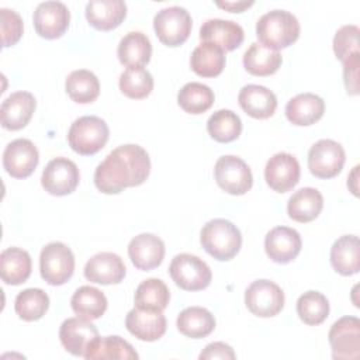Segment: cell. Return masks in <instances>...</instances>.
<instances>
[{
	"mask_svg": "<svg viewBox=\"0 0 360 360\" xmlns=\"http://www.w3.org/2000/svg\"><path fill=\"white\" fill-rule=\"evenodd\" d=\"M256 35L262 45L278 51L294 44L300 37L297 17L285 10H271L263 14L256 24Z\"/></svg>",
	"mask_w": 360,
	"mask_h": 360,
	"instance_id": "cell-2",
	"label": "cell"
},
{
	"mask_svg": "<svg viewBox=\"0 0 360 360\" xmlns=\"http://www.w3.org/2000/svg\"><path fill=\"white\" fill-rule=\"evenodd\" d=\"M169 273L172 280L186 291H198L210 285L212 273L208 264L198 256L180 253L173 257Z\"/></svg>",
	"mask_w": 360,
	"mask_h": 360,
	"instance_id": "cell-5",
	"label": "cell"
},
{
	"mask_svg": "<svg viewBox=\"0 0 360 360\" xmlns=\"http://www.w3.org/2000/svg\"><path fill=\"white\" fill-rule=\"evenodd\" d=\"M177 329L187 338L201 339L208 336L215 328L214 315L202 307H188L177 316Z\"/></svg>",
	"mask_w": 360,
	"mask_h": 360,
	"instance_id": "cell-32",
	"label": "cell"
},
{
	"mask_svg": "<svg viewBox=\"0 0 360 360\" xmlns=\"http://www.w3.org/2000/svg\"><path fill=\"white\" fill-rule=\"evenodd\" d=\"M217 184L232 195H242L250 190L253 176L245 160L235 155L221 156L214 167Z\"/></svg>",
	"mask_w": 360,
	"mask_h": 360,
	"instance_id": "cell-8",
	"label": "cell"
},
{
	"mask_svg": "<svg viewBox=\"0 0 360 360\" xmlns=\"http://www.w3.org/2000/svg\"><path fill=\"white\" fill-rule=\"evenodd\" d=\"M122 259L112 252H101L91 256L84 266V277L90 283L103 285L118 284L125 277Z\"/></svg>",
	"mask_w": 360,
	"mask_h": 360,
	"instance_id": "cell-18",
	"label": "cell"
},
{
	"mask_svg": "<svg viewBox=\"0 0 360 360\" xmlns=\"http://www.w3.org/2000/svg\"><path fill=\"white\" fill-rule=\"evenodd\" d=\"M302 240L300 233L288 226H276L270 229L264 239V250L276 263H290L301 252Z\"/></svg>",
	"mask_w": 360,
	"mask_h": 360,
	"instance_id": "cell-17",
	"label": "cell"
},
{
	"mask_svg": "<svg viewBox=\"0 0 360 360\" xmlns=\"http://www.w3.org/2000/svg\"><path fill=\"white\" fill-rule=\"evenodd\" d=\"M128 255L136 269L149 271L162 263L165 257V243L153 233H139L131 239Z\"/></svg>",
	"mask_w": 360,
	"mask_h": 360,
	"instance_id": "cell-20",
	"label": "cell"
},
{
	"mask_svg": "<svg viewBox=\"0 0 360 360\" xmlns=\"http://www.w3.org/2000/svg\"><path fill=\"white\" fill-rule=\"evenodd\" d=\"M243 28L231 20L210 18L200 28V39L218 45L225 52L236 49L243 42Z\"/></svg>",
	"mask_w": 360,
	"mask_h": 360,
	"instance_id": "cell-21",
	"label": "cell"
},
{
	"mask_svg": "<svg viewBox=\"0 0 360 360\" xmlns=\"http://www.w3.org/2000/svg\"><path fill=\"white\" fill-rule=\"evenodd\" d=\"M39 155L30 139L18 138L11 141L3 152V166L14 179L28 177L37 167Z\"/></svg>",
	"mask_w": 360,
	"mask_h": 360,
	"instance_id": "cell-14",
	"label": "cell"
},
{
	"mask_svg": "<svg viewBox=\"0 0 360 360\" xmlns=\"http://www.w3.org/2000/svg\"><path fill=\"white\" fill-rule=\"evenodd\" d=\"M117 53L124 66L143 68L150 60L152 45L143 32L131 31L121 38Z\"/></svg>",
	"mask_w": 360,
	"mask_h": 360,
	"instance_id": "cell-28",
	"label": "cell"
},
{
	"mask_svg": "<svg viewBox=\"0 0 360 360\" xmlns=\"http://www.w3.org/2000/svg\"><path fill=\"white\" fill-rule=\"evenodd\" d=\"M346 160L343 146L333 139L315 142L308 152L309 172L319 179H332L340 173Z\"/></svg>",
	"mask_w": 360,
	"mask_h": 360,
	"instance_id": "cell-9",
	"label": "cell"
},
{
	"mask_svg": "<svg viewBox=\"0 0 360 360\" xmlns=\"http://www.w3.org/2000/svg\"><path fill=\"white\" fill-rule=\"evenodd\" d=\"M200 240L205 252L217 260H231L242 246L240 231L224 218L208 221L201 229Z\"/></svg>",
	"mask_w": 360,
	"mask_h": 360,
	"instance_id": "cell-3",
	"label": "cell"
},
{
	"mask_svg": "<svg viewBox=\"0 0 360 360\" xmlns=\"http://www.w3.org/2000/svg\"><path fill=\"white\" fill-rule=\"evenodd\" d=\"M87 360H103V359H120V360H132L138 359V353L131 343L124 340L120 336H104L96 338L86 354Z\"/></svg>",
	"mask_w": 360,
	"mask_h": 360,
	"instance_id": "cell-33",
	"label": "cell"
},
{
	"mask_svg": "<svg viewBox=\"0 0 360 360\" xmlns=\"http://www.w3.org/2000/svg\"><path fill=\"white\" fill-rule=\"evenodd\" d=\"M65 87L68 96L79 104L93 103L100 94L98 79L93 72L87 69L73 70L68 76Z\"/></svg>",
	"mask_w": 360,
	"mask_h": 360,
	"instance_id": "cell-35",
	"label": "cell"
},
{
	"mask_svg": "<svg viewBox=\"0 0 360 360\" xmlns=\"http://www.w3.org/2000/svg\"><path fill=\"white\" fill-rule=\"evenodd\" d=\"M332 357L336 360H356L360 356V321L356 316L338 319L329 330Z\"/></svg>",
	"mask_w": 360,
	"mask_h": 360,
	"instance_id": "cell-11",
	"label": "cell"
},
{
	"mask_svg": "<svg viewBox=\"0 0 360 360\" xmlns=\"http://www.w3.org/2000/svg\"><path fill=\"white\" fill-rule=\"evenodd\" d=\"M73 312L84 319H98L107 309V298L103 291L91 285H82L70 300Z\"/></svg>",
	"mask_w": 360,
	"mask_h": 360,
	"instance_id": "cell-34",
	"label": "cell"
},
{
	"mask_svg": "<svg viewBox=\"0 0 360 360\" xmlns=\"http://www.w3.org/2000/svg\"><path fill=\"white\" fill-rule=\"evenodd\" d=\"M39 270L48 284L62 285L73 274L75 256L65 243L51 242L41 250Z\"/></svg>",
	"mask_w": 360,
	"mask_h": 360,
	"instance_id": "cell-6",
	"label": "cell"
},
{
	"mask_svg": "<svg viewBox=\"0 0 360 360\" xmlns=\"http://www.w3.org/2000/svg\"><path fill=\"white\" fill-rule=\"evenodd\" d=\"M297 314L307 325H319L329 315V301L319 291H307L297 301Z\"/></svg>",
	"mask_w": 360,
	"mask_h": 360,
	"instance_id": "cell-40",
	"label": "cell"
},
{
	"mask_svg": "<svg viewBox=\"0 0 360 360\" xmlns=\"http://www.w3.org/2000/svg\"><path fill=\"white\" fill-rule=\"evenodd\" d=\"M215 3L218 7L228 10L231 13H240L253 4L252 0L250 1H215Z\"/></svg>",
	"mask_w": 360,
	"mask_h": 360,
	"instance_id": "cell-46",
	"label": "cell"
},
{
	"mask_svg": "<svg viewBox=\"0 0 360 360\" xmlns=\"http://www.w3.org/2000/svg\"><path fill=\"white\" fill-rule=\"evenodd\" d=\"M120 90L129 98H145L153 90V77L143 68H127L118 80Z\"/></svg>",
	"mask_w": 360,
	"mask_h": 360,
	"instance_id": "cell-41",
	"label": "cell"
},
{
	"mask_svg": "<svg viewBox=\"0 0 360 360\" xmlns=\"http://www.w3.org/2000/svg\"><path fill=\"white\" fill-rule=\"evenodd\" d=\"M31 274V256L21 248H7L0 253V276L6 284L18 285Z\"/></svg>",
	"mask_w": 360,
	"mask_h": 360,
	"instance_id": "cell-29",
	"label": "cell"
},
{
	"mask_svg": "<svg viewBox=\"0 0 360 360\" xmlns=\"http://www.w3.org/2000/svg\"><path fill=\"white\" fill-rule=\"evenodd\" d=\"M236 357L233 349L224 343V342H214L205 346V349L200 353V359L201 360H215V359H221V360H233Z\"/></svg>",
	"mask_w": 360,
	"mask_h": 360,
	"instance_id": "cell-45",
	"label": "cell"
},
{
	"mask_svg": "<svg viewBox=\"0 0 360 360\" xmlns=\"http://www.w3.org/2000/svg\"><path fill=\"white\" fill-rule=\"evenodd\" d=\"M125 326L139 340L155 342L166 332V318L162 312L135 307L127 314Z\"/></svg>",
	"mask_w": 360,
	"mask_h": 360,
	"instance_id": "cell-22",
	"label": "cell"
},
{
	"mask_svg": "<svg viewBox=\"0 0 360 360\" xmlns=\"http://www.w3.org/2000/svg\"><path fill=\"white\" fill-rule=\"evenodd\" d=\"M35 97L28 91H15L11 93L7 98L3 100L0 107V120L1 125L10 131H18L24 128L34 111H35Z\"/></svg>",
	"mask_w": 360,
	"mask_h": 360,
	"instance_id": "cell-19",
	"label": "cell"
},
{
	"mask_svg": "<svg viewBox=\"0 0 360 360\" xmlns=\"http://www.w3.org/2000/svg\"><path fill=\"white\" fill-rule=\"evenodd\" d=\"M191 15L180 6H170L156 13L153 28L159 41L167 46L181 45L191 32Z\"/></svg>",
	"mask_w": 360,
	"mask_h": 360,
	"instance_id": "cell-7",
	"label": "cell"
},
{
	"mask_svg": "<svg viewBox=\"0 0 360 360\" xmlns=\"http://www.w3.org/2000/svg\"><path fill=\"white\" fill-rule=\"evenodd\" d=\"M98 338L97 328L84 318H68L59 329V339L63 347L73 356L84 357L90 343Z\"/></svg>",
	"mask_w": 360,
	"mask_h": 360,
	"instance_id": "cell-16",
	"label": "cell"
},
{
	"mask_svg": "<svg viewBox=\"0 0 360 360\" xmlns=\"http://www.w3.org/2000/svg\"><path fill=\"white\" fill-rule=\"evenodd\" d=\"M150 172L148 152L135 143L111 150L94 172V184L104 194H118L127 187L142 184Z\"/></svg>",
	"mask_w": 360,
	"mask_h": 360,
	"instance_id": "cell-1",
	"label": "cell"
},
{
	"mask_svg": "<svg viewBox=\"0 0 360 360\" xmlns=\"http://www.w3.org/2000/svg\"><path fill=\"white\" fill-rule=\"evenodd\" d=\"M323 208V197L314 187L297 190L287 202L288 217L297 222L307 224L314 221Z\"/></svg>",
	"mask_w": 360,
	"mask_h": 360,
	"instance_id": "cell-26",
	"label": "cell"
},
{
	"mask_svg": "<svg viewBox=\"0 0 360 360\" xmlns=\"http://www.w3.org/2000/svg\"><path fill=\"white\" fill-rule=\"evenodd\" d=\"M359 34L360 30L357 25H343L340 27L333 38V51L335 55L342 63L356 55H360L359 52Z\"/></svg>",
	"mask_w": 360,
	"mask_h": 360,
	"instance_id": "cell-42",
	"label": "cell"
},
{
	"mask_svg": "<svg viewBox=\"0 0 360 360\" xmlns=\"http://www.w3.org/2000/svg\"><path fill=\"white\" fill-rule=\"evenodd\" d=\"M300 163L287 152L273 155L264 167V179L270 188L277 193L290 191L300 180Z\"/></svg>",
	"mask_w": 360,
	"mask_h": 360,
	"instance_id": "cell-15",
	"label": "cell"
},
{
	"mask_svg": "<svg viewBox=\"0 0 360 360\" xmlns=\"http://www.w3.org/2000/svg\"><path fill=\"white\" fill-rule=\"evenodd\" d=\"M214 91L207 84L198 82L186 83L177 94L179 105L188 114L205 112L214 104Z\"/></svg>",
	"mask_w": 360,
	"mask_h": 360,
	"instance_id": "cell-37",
	"label": "cell"
},
{
	"mask_svg": "<svg viewBox=\"0 0 360 360\" xmlns=\"http://www.w3.org/2000/svg\"><path fill=\"white\" fill-rule=\"evenodd\" d=\"M359 62L360 55H356L343 62V80L349 94H359Z\"/></svg>",
	"mask_w": 360,
	"mask_h": 360,
	"instance_id": "cell-44",
	"label": "cell"
},
{
	"mask_svg": "<svg viewBox=\"0 0 360 360\" xmlns=\"http://www.w3.org/2000/svg\"><path fill=\"white\" fill-rule=\"evenodd\" d=\"M0 21L3 46L6 48L17 44L22 35L24 28L20 14L10 8H0Z\"/></svg>",
	"mask_w": 360,
	"mask_h": 360,
	"instance_id": "cell-43",
	"label": "cell"
},
{
	"mask_svg": "<svg viewBox=\"0 0 360 360\" xmlns=\"http://www.w3.org/2000/svg\"><path fill=\"white\" fill-rule=\"evenodd\" d=\"M245 304L256 316H274L284 307V292L270 280H256L245 291Z\"/></svg>",
	"mask_w": 360,
	"mask_h": 360,
	"instance_id": "cell-10",
	"label": "cell"
},
{
	"mask_svg": "<svg viewBox=\"0 0 360 360\" xmlns=\"http://www.w3.org/2000/svg\"><path fill=\"white\" fill-rule=\"evenodd\" d=\"M49 308V297L41 288H25L15 297V314L28 322L41 319Z\"/></svg>",
	"mask_w": 360,
	"mask_h": 360,
	"instance_id": "cell-39",
	"label": "cell"
},
{
	"mask_svg": "<svg viewBox=\"0 0 360 360\" xmlns=\"http://www.w3.org/2000/svg\"><path fill=\"white\" fill-rule=\"evenodd\" d=\"M225 51L218 45L202 42L191 53L190 66L201 77H215L225 68Z\"/></svg>",
	"mask_w": 360,
	"mask_h": 360,
	"instance_id": "cell-30",
	"label": "cell"
},
{
	"mask_svg": "<svg viewBox=\"0 0 360 360\" xmlns=\"http://www.w3.org/2000/svg\"><path fill=\"white\" fill-rule=\"evenodd\" d=\"M283 62L278 51L270 49L260 42H253L243 53V66L253 76H270Z\"/></svg>",
	"mask_w": 360,
	"mask_h": 360,
	"instance_id": "cell-31",
	"label": "cell"
},
{
	"mask_svg": "<svg viewBox=\"0 0 360 360\" xmlns=\"http://www.w3.org/2000/svg\"><path fill=\"white\" fill-rule=\"evenodd\" d=\"M207 131L217 142L228 143L240 135L242 121L239 115L231 110H218L208 118Z\"/></svg>",
	"mask_w": 360,
	"mask_h": 360,
	"instance_id": "cell-38",
	"label": "cell"
},
{
	"mask_svg": "<svg viewBox=\"0 0 360 360\" xmlns=\"http://www.w3.org/2000/svg\"><path fill=\"white\" fill-rule=\"evenodd\" d=\"M110 135L108 125L96 115H84L73 121L68 132L70 148L79 155H94L103 149Z\"/></svg>",
	"mask_w": 360,
	"mask_h": 360,
	"instance_id": "cell-4",
	"label": "cell"
},
{
	"mask_svg": "<svg viewBox=\"0 0 360 360\" xmlns=\"http://www.w3.org/2000/svg\"><path fill=\"white\" fill-rule=\"evenodd\" d=\"M242 110L257 120L269 118L277 108L276 94L260 84H246L240 89L238 96Z\"/></svg>",
	"mask_w": 360,
	"mask_h": 360,
	"instance_id": "cell-23",
	"label": "cell"
},
{
	"mask_svg": "<svg viewBox=\"0 0 360 360\" xmlns=\"http://www.w3.org/2000/svg\"><path fill=\"white\" fill-rule=\"evenodd\" d=\"M127 15V4L122 0H90L86 4V18L91 27L110 31L118 27Z\"/></svg>",
	"mask_w": 360,
	"mask_h": 360,
	"instance_id": "cell-24",
	"label": "cell"
},
{
	"mask_svg": "<svg viewBox=\"0 0 360 360\" xmlns=\"http://www.w3.org/2000/svg\"><path fill=\"white\" fill-rule=\"evenodd\" d=\"M330 263L342 276H352L360 269V245L356 235H343L330 248Z\"/></svg>",
	"mask_w": 360,
	"mask_h": 360,
	"instance_id": "cell-27",
	"label": "cell"
},
{
	"mask_svg": "<svg viewBox=\"0 0 360 360\" xmlns=\"http://www.w3.org/2000/svg\"><path fill=\"white\" fill-rule=\"evenodd\" d=\"M134 300L136 308L162 312L169 304L170 292L162 280L148 278L138 285Z\"/></svg>",
	"mask_w": 360,
	"mask_h": 360,
	"instance_id": "cell-36",
	"label": "cell"
},
{
	"mask_svg": "<svg viewBox=\"0 0 360 360\" xmlns=\"http://www.w3.org/2000/svg\"><path fill=\"white\" fill-rule=\"evenodd\" d=\"M34 28L45 39H56L69 27L70 13L62 1L39 3L32 15Z\"/></svg>",
	"mask_w": 360,
	"mask_h": 360,
	"instance_id": "cell-13",
	"label": "cell"
},
{
	"mask_svg": "<svg viewBox=\"0 0 360 360\" xmlns=\"http://www.w3.org/2000/svg\"><path fill=\"white\" fill-rule=\"evenodd\" d=\"M357 172H359V166H354V169L350 173L349 180H347V186L350 187V190L354 195H357V184H352V183H357Z\"/></svg>",
	"mask_w": 360,
	"mask_h": 360,
	"instance_id": "cell-47",
	"label": "cell"
},
{
	"mask_svg": "<svg viewBox=\"0 0 360 360\" xmlns=\"http://www.w3.org/2000/svg\"><path fill=\"white\" fill-rule=\"evenodd\" d=\"M325 101L314 93H302L292 97L285 105L287 120L294 125H312L322 118Z\"/></svg>",
	"mask_w": 360,
	"mask_h": 360,
	"instance_id": "cell-25",
	"label": "cell"
},
{
	"mask_svg": "<svg viewBox=\"0 0 360 360\" xmlns=\"http://www.w3.org/2000/svg\"><path fill=\"white\" fill-rule=\"evenodd\" d=\"M80 174L75 162L68 158H55L48 162L42 172L41 184L52 195H68L79 184Z\"/></svg>",
	"mask_w": 360,
	"mask_h": 360,
	"instance_id": "cell-12",
	"label": "cell"
}]
</instances>
